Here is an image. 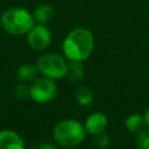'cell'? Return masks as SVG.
Instances as JSON below:
<instances>
[{
	"instance_id": "obj_6",
	"label": "cell",
	"mask_w": 149,
	"mask_h": 149,
	"mask_svg": "<svg viewBox=\"0 0 149 149\" xmlns=\"http://www.w3.org/2000/svg\"><path fill=\"white\" fill-rule=\"evenodd\" d=\"M27 43L35 51H44L51 44L52 34L47 24L35 23L34 27L27 33Z\"/></svg>"
},
{
	"instance_id": "obj_12",
	"label": "cell",
	"mask_w": 149,
	"mask_h": 149,
	"mask_svg": "<svg viewBox=\"0 0 149 149\" xmlns=\"http://www.w3.org/2000/svg\"><path fill=\"white\" fill-rule=\"evenodd\" d=\"M125 127L129 133L137 134L147 127L144 115L140 113H130L125 120Z\"/></svg>"
},
{
	"instance_id": "obj_17",
	"label": "cell",
	"mask_w": 149,
	"mask_h": 149,
	"mask_svg": "<svg viewBox=\"0 0 149 149\" xmlns=\"http://www.w3.org/2000/svg\"><path fill=\"white\" fill-rule=\"evenodd\" d=\"M37 149H57V148L51 142H42L37 146Z\"/></svg>"
},
{
	"instance_id": "obj_9",
	"label": "cell",
	"mask_w": 149,
	"mask_h": 149,
	"mask_svg": "<svg viewBox=\"0 0 149 149\" xmlns=\"http://www.w3.org/2000/svg\"><path fill=\"white\" fill-rule=\"evenodd\" d=\"M38 69L36 64H31V63H24L21 64L16 72H15V77L17 79L19 83H24V84H30L33 83L37 76H38Z\"/></svg>"
},
{
	"instance_id": "obj_19",
	"label": "cell",
	"mask_w": 149,
	"mask_h": 149,
	"mask_svg": "<svg viewBox=\"0 0 149 149\" xmlns=\"http://www.w3.org/2000/svg\"><path fill=\"white\" fill-rule=\"evenodd\" d=\"M26 149H37V147H30V148H26Z\"/></svg>"
},
{
	"instance_id": "obj_1",
	"label": "cell",
	"mask_w": 149,
	"mask_h": 149,
	"mask_svg": "<svg viewBox=\"0 0 149 149\" xmlns=\"http://www.w3.org/2000/svg\"><path fill=\"white\" fill-rule=\"evenodd\" d=\"M94 50V37L90 29L77 27L70 30L62 42L63 56L68 61H86Z\"/></svg>"
},
{
	"instance_id": "obj_14",
	"label": "cell",
	"mask_w": 149,
	"mask_h": 149,
	"mask_svg": "<svg viewBox=\"0 0 149 149\" xmlns=\"http://www.w3.org/2000/svg\"><path fill=\"white\" fill-rule=\"evenodd\" d=\"M136 149H149V128H144L136 134L135 137Z\"/></svg>"
},
{
	"instance_id": "obj_2",
	"label": "cell",
	"mask_w": 149,
	"mask_h": 149,
	"mask_svg": "<svg viewBox=\"0 0 149 149\" xmlns=\"http://www.w3.org/2000/svg\"><path fill=\"white\" fill-rule=\"evenodd\" d=\"M33 13L23 7H12L2 12L0 16L1 28L9 35L22 36L34 27Z\"/></svg>"
},
{
	"instance_id": "obj_16",
	"label": "cell",
	"mask_w": 149,
	"mask_h": 149,
	"mask_svg": "<svg viewBox=\"0 0 149 149\" xmlns=\"http://www.w3.org/2000/svg\"><path fill=\"white\" fill-rule=\"evenodd\" d=\"M14 93L19 99L29 98V84L19 83L14 88Z\"/></svg>"
},
{
	"instance_id": "obj_11",
	"label": "cell",
	"mask_w": 149,
	"mask_h": 149,
	"mask_svg": "<svg viewBox=\"0 0 149 149\" xmlns=\"http://www.w3.org/2000/svg\"><path fill=\"white\" fill-rule=\"evenodd\" d=\"M54 16H55L54 7L47 3H42L37 6L33 12V17L35 20V23H40V24L49 23Z\"/></svg>"
},
{
	"instance_id": "obj_5",
	"label": "cell",
	"mask_w": 149,
	"mask_h": 149,
	"mask_svg": "<svg viewBox=\"0 0 149 149\" xmlns=\"http://www.w3.org/2000/svg\"><path fill=\"white\" fill-rule=\"evenodd\" d=\"M58 88L54 79L47 77H37L29 84V98L37 104H48L57 95Z\"/></svg>"
},
{
	"instance_id": "obj_8",
	"label": "cell",
	"mask_w": 149,
	"mask_h": 149,
	"mask_svg": "<svg viewBox=\"0 0 149 149\" xmlns=\"http://www.w3.org/2000/svg\"><path fill=\"white\" fill-rule=\"evenodd\" d=\"M0 149H26L21 135L12 129L0 130Z\"/></svg>"
},
{
	"instance_id": "obj_10",
	"label": "cell",
	"mask_w": 149,
	"mask_h": 149,
	"mask_svg": "<svg viewBox=\"0 0 149 149\" xmlns=\"http://www.w3.org/2000/svg\"><path fill=\"white\" fill-rule=\"evenodd\" d=\"M85 76V66L84 62L80 61H69L68 62V70L65 77L71 83H79L83 80Z\"/></svg>"
},
{
	"instance_id": "obj_20",
	"label": "cell",
	"mask_w": 149,
	"mask_h": 149,
	"mask_svg": "<svg viewBox=\"0 0 149 149\" xmlns=\"http://www.w3.org/2000/svg\"><path fill=\"white\" fill-rule=\"evenodd\" d=\"M62 149H77V148H62Z\"/></svg>"
},
{
	"instance_id": "obj_18",
	"label": "cell",
	"mask_w": 149,
	"mask_h": 149,
	"mask_svg": "<svg viewBox=\"0 0 149 149\" xmlns=\"http://www.w3.org/2000/svg\"><path fill=\"white\" fill-rule=\"evenodd\" d=\"M144 119H146V123H147V127L149 128V106H148V108L146 109V112H144Z\"/></svg>"
},
{
	"instance_id": "obj_15",
	"label": "cell",
	"mask_w": 149,
	"mask_h": 149,
	"mask_svg": "<svg viewBox=\"0 0 149 149\" xmlns=\"http://www.w3.org/2000/svg\"><path fill=\"white\" fill-rule=\"evenodd\" d=\"M109 142H111V136H109V134H108L106 130L93 135V143H94V146H95L97 148H99V149H105V148H107L108 144H109Z\"/></svg>"
},
{
	"instance_id": "obj_3",
	"label": "cell",
	"mask_w": 149,
	"mask_h": 149,
	"mask_svg": "<svg viewBox=\"0 0 149 149\" xmlns=\"http://www.w3.org/2000/svg\"><path fill=\"white\" fill-rule=\"evenodd\" d=\"M86 136L84 125L74 119H64L57 122L52 129L54 141L62 148H76Z\"/></svg>"
},
{
	"instance_id": "obj_4",
	"label": "cell",
	"mask_w": 149,
	"mask_h": 149,
	"mask_svg": "<svg viewBox=\"0 0 149 149\" xmlns=\"http://www.w3.org/2000/svg\"><path fill=\"white\" fill-rule=\"evenodd\" d=\"M36 65L38 72L43 77L57 80L65 77L68 70V59L63 55L56 52H44L38 57Z\"/></svg>"
},
{
	"instance_id": "obj_13",
	"label": "cell",
	"mask_w": 149,
	"mask_h": 149,
	"mask_svg": "<svg viewBox=\"0 0 149 149\" xmlns=\"http://www.w3.org/2000/svg\"><path fill=\"white\" fill-rule=\"evenodd\" d=\"M74 98L80 106H90L93 102L94 93L88 86L81 85L74 91Z\"/></svg>"
},
{
	"instance_id": "obj_7",
	"label": "cell",
	"mask_w": 149,
	"mask_h": 149,
	"mask_svg": "<svg viewBox=\"0 0 149 149\" xmlns=\"http://www.w3.org/2000/svg\"><path fill=\"white\" fill-rule=\"evenodd\" d=\"M107 126H108V119L101 112L91 113L84 122V128L86 130V134H90L92 136L106 130Z\"/></svg>"
}]
</instances>
